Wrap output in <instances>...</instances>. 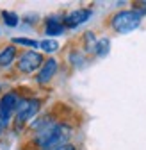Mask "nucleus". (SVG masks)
Listing matches in <instances>:
<instances>
[{"instance_id": "2", "label": "nucleus", "mask_w": 146, "mask_h": 150, "mask_svg": "<svg viewBox=\"0 0 146 150\" xmlns=\"http://www.w3.org/2000/svg\"><path fill=\"white\" fill-rule=\"evenodd\" d=\"M43 105H45V98L43 97L34 95V93H23V97L20 100V105H18V109H16L11 130L14 134L25 132L29 123L32 120H36L43 112Z\"/></svg>"}, {"instance_id": "12", "label": "nucleus", "mask_w": 146, "mask_h": 150, "mask_svg": "<svg viewBox=\"0 0 146 150\" xmlns=\"http://www.w3.org/2000/svg\"><path fill=\"white\" fill-rule=\"evenodd\" d=\"M11 43L14 47H23L25 50H38L39 48V40L27 38V36H14V38H11Z\"/></svg>"}, {"instance_id": "19", "label": "nucleus", "mask_w": 146, "mask_h": 150, "mask_svg": "<svg viewBox=\"0 0 146 150\" xmlns=\"http://www.w3.org/2000/svg\"><path fill=\"white\" fill-rule=\"evenodd\" d=\"M0 34H2V29H0Z\"/></svg>"}, {"instance_id": "9", "label": "nucleus", "mask_w": 146, "mask_h": 150, "mask_svg": "<svg viewBox=\"0 0 146 150\" xmlns=\"http://www.w3.org/2000/svg\"><path fill=\"white\" fill-rule=\"evenodd\" d=\"M89 55L77 45V47H71V48H68V52H66V61H68V64L71 66V68H75V70H80V68H84V66H87L89 64Z\"/></svg>"}, {"instance_id": "18", "label": "nucleus", "mask_w": 146, "mask_h": 150, "mask_svg": "<svg viewBox=\"0 0 146 150\" xmlns=\"http://www.w3.org/2000/svg\"><path fill=\"white\" fill-rule=\"evenodd\" d=\"M2 132H4V125H2V122H0V136H2Z\"/></svg>"}, {"instance_id": "8", "label": "nucleus", "mask_w": 146, "mask_h": 150, "mask_svg": "<svg viewBox=\"0 0 146 150\" xmlns=\"http://www.w3.org/2000/svg\"><path fill=\"white\" fill-rule=\"evenodd\" d=\"M43 32L50 40H55V36H62L66 32L64 14H50L43 20Z\"/></svg>"}, {"instance_id": "13", "label": "nucleus", "mask_w": 146, "mask_h": 150, "mask_svg": "<svg viewBox=\"0 0 146 150\" xmlns=\"http://www.w3.org/2000/svg\"><path fill=\"white\" fill-rule=\"evenodd\" d=\"M109 52H111V38H109V36L98 38V43H96V47H95L93 57L103 59V57H107V55H109Z\"/></svg>"}, {"instance_id": "6", "label": "nucleus", "mask_w": 146, "mask_h": 150, "mask_svg": "<svg viewBox=\"0 0 146 150\" xmlns=\"http://www.w3.org/2000/svg\"><path fill=\"white\" fill-rule=\"evenodd\" d=\"M95 11L91 7H77L73 11H68L64 13V25H66V30H75L79 29L80 25L87 23L91 18H93Z\"/></svg>"}, {"instance_id": "10", "label": "nucleus", "mask_w": 146, "mask_h": 150, "mask_svg": "<svg viewBox=\"0 0 146 150\" xmlns=\"http://www.w3.org/2000/svg\"><path fill=\"white\" fill-rule=\"evenodd\" d=\"M20 52L22 50L18 48V47H14L13 43H9V45L0 48V70H7V68L14 66Z\"/></svg>"}, {"instance_id": "11", "label": "nucleus", "mask_w": 146, "mask_h": 150, "mask_svg": "<svg viewBox=\"0 0 146 150\" xmlns=\"http://www.w3.org/2000/svg\"><path fill=\"white\" fill-rule=\"evenodd\" d=\"M96 43H98V36H96L95 30H86V32L79 38V47L89 55V57L95 54V47H96Z\"/></svg>"}, {"instance_id": "3", "label": "nucleus", "mask_w": 146, "mask_h": 150, "mask_svg": "<svg viewBox=\"0 0 146 150\" xmlns=\"http://www.w3.org/2000/svg\"><path fill=\"white\" fill-rule=\"evenodd\" d=\"M141 23H142V16L137 11H134L132 7L130 9H118L107 18L109 30H112L114 34H119V36L137 30L141 27Z\"/></svg>"}, {"instance_id": "4", "label": "nucleus", "mask_w": 146, "mask_h": 150, "mask_svg": "<svg viewBox=\"0 0 146 150\" xmlns=\"http://www.w3.org/2000/svg\"><path fill=\"white\" fill-rule=\"evenodd\" d=\"M22 97H23V93L20 88L7 89L0 95V122H2L4 129H9L13 125V120H14L16 109L20 105Z\"/></svg>"}, {"instance_id": "1", "label": "nucleus", "mask_w": 146, "mask_h": 150, "mask_svg": "<svg viewBox=\"0 0 146 150\" xmlns=\"http://www.w3.org/2000/svg\"><path fill=\"white\" fill-rule=\"evenodd\" d=\"M75 132H77V122L68 112L66 116H62L61 120H57L53 125L46 127L41 132L27 136L22 150H53L61 145L71 143Z\"/></svg>"}, {"instance_id": "15", "label": "nucleus", "mask_w": 146, "mask_h": 150, "mask_svg": "<svg viewBox=\"0 0 146 150\" xmlns=\"http://www.w3.org/2000/svg\"><path fill=\"white\" fill-rule=\"evenodd\" d=\"M0 18H2L4 25L9 27V29H16L18 25H20V22H22L20 14L14 13V11H9V9H2V11H0Z\"/></svg>"}, {"instance_id": "5", "label": "nucleus", "mask_w": 146, "mask_h": 150, "mask_svg": "<svg viewBox=\"0 0 146 150\" xmlns=\"http://www.w3.org/2000/svg\"><path fill=\"white\" fill-rule=\"evenodd\" d=\"M46 61V55L39 50H22L16 59L14 70L18 75H36Z\"/></svg>"}, {"instance_id": "16", "label": "nucleus", "mask_w": 146, "mask_h": 150, "mask_svg": "<svg viewBox=\"0 0 146 150\" xmlns=\"http://www.w3.org/2000/svg\"><path fill=\"white\" fill-rule=\"evenodd\" d=\"M132 9L137 11L144 18L146 16V0H137V2H132Z\"/></svg>"}, {"instance_id": "17", "label": "nucleus", "mask_w": 146, "mask_h": 150, "mask_svg": "<svg viewBox=\"0 0 146 150\" xmlns=\"http://www.w3.org/2000/svg\"><path fill=\"white\" fill-rule=\"evenodd\" d=\"M53 150H80V146L75 143V141H71V143H66V145H61L57 148H53Z\"/></svg>"}, {"instance_id": "14", "label": "nucleus", "mask_w": 146, "mask_h": 150, "mask_svg": "<svg viewBox=\"0 0 146 150\" xmlns=\"http://www.w3.org/2000/svg\"><path fill=\"white\" fill-rule=\"evenodd\" d=\"M59 48H61V45H59L57 40H50V38H45V40L39 41V52L45 54L46 57H53V54L59 52Z\"/></svg>"}, {"instance_id": "7", "label": "nucleus", "mask_w": 146, "mask_h": 150, "mask_svg": "<svg viewBox=\"0 0 146 150\" xmlns=\"http://www.w3.org/2000/svg\"><path fill=\"white\" fill-rule=\"evenodd\" d=\"M57 73H59V61L55 57H46V61L43 63L39 71L34 75V82L39 88H45V86H48L53 79H55Z\"/></svg>"}]
</instances>
